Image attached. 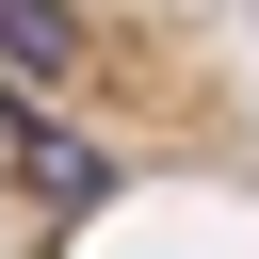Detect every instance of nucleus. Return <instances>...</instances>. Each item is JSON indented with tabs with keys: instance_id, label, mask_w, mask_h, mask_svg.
<instances>
[{
	"instance_id": "1",
	"label": "nucleus",
	"mask_w": 259,
	"mask_h": 259,
	"mask_svg": "<svg viewBox=\"0 0 259 259\" xmlns=\"http://www.w3.org/2000/svg\"><path fill=\"white\" fill-rule=\"evenodd\" d=\"M0 146H16V178H32V194H49V210H97V194H113V162H97V146H81V130H65V113H32V97H16V113H0Z\"/></svg>"
},
{
	"instance_id": "2",
	"label": "nucleus",
	"mask_w": 259,
	"mask_h": 259,
	"mask_svg": "<svg viewBox=\"0 0 259 259\" xmlns=\"http://www.w3.org/2000/svg\"><path fill=\"white\" fill-rule=\"evenodd\" d=\"M65 65H81V32H65V0H0V81H16V97H49Z\"/></svg>"
}]
</instances>
